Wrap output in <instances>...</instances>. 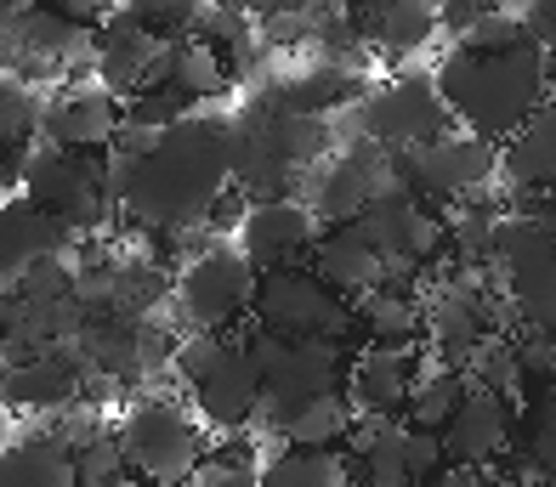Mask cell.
<instances>
[{
    "instance_id": "cell-1",
    "label": "cell",
    "mask_w": 556,
    "mask_h": 487,
    "mask_svg": "<svg viewBox=\"0 0 556 487\" xmlns=\"http://www.w3.org/2000/svg\"><path fill=\"white\" fill-rule=\"evenodd\" d=\"M233 188V119L227 114H182L154 137L148 159L125 193V216L148 233H193L211 204Z\"/></svg>"
},
{
    "instance_id": "cell-2",
    "label": "cell",
    "mask_w": 556,
    "mask_h": 487,
    "mask_svg": "<svg viewBox=\"0 0 556 487\" xmlns=\"http://www.w3.org/2000/svg\"><path fill=\"white\" fill-rule=\"evenodd\" d=\"M432 74H438L454 119L471 125V131H483V137H494V142L511 137L551 91V68H545V46L540 40L511 46V51L454 46Z\"/></svg>"
},
{
    "instance_id": "cell-3",
    "label": "cell",
    "mask_w": 556,
    "mask_h": 487,
    "mask_svg": "<svg viewBox=\"0 0 556 487\" xmlns=\"http://www.w3.org/2000/svg\"><path fill=\"white\" fill-rule=\"evenodd\" d=\"M324 153H330L324 114L285 108L267 91L233 119V182L250 198H290L307 170L324 165Z\"/></svg>"
},
{
    "instance_id": "cell-4",
    "label": "cell",
    "mask_w": 556,
    "mask_h": 487,
    "mask_svg": "<svg viewBox=\"0 0 556 487\" xmlns=\"http://www.w3.org/2000/svg\"><path fill=\"white\" fill-rule=\"evenodd\" d=\"M239 341L250 351V363L262 374V431L285 425L301 402H313L324 392H346V346L341 341H290V335H273L256 318H244Z\"/></svg>"
},
{
    "instance_id": "cell-5",
    "label": "cell",
    "mask_w": 556,
    "mask_h": 487,
    "mask_svg": "<svg viewBox=\"0 0 556 487\" xmlns=\"http://www.w3.org/2000/svg\"><path fill=\"white\" fill-rule=\"evenodd\" d=\"M170 363L188 380V397L199 408V420H211L216 431H244V425L262 420V374L250 363L239 335L193 329V341L176 346Z\"/></svg>"
},
{
    "instance_id": "cell-6",
    "label": "cell",
    "mask_w": 556,
    "mask_h": 487,
    "mask_svg": "<svg viewBox=\"0 0 556 487\" xmlns=\"http://www.w3.org/2000/svg\"><path fill=\"white\" fill-rule=\"evenodd\" d=\"M489 267L500 272L505 312L528 335H556V233L551 227H540L528 210H505Z\"/></svg>"
},
{
    "instance_id": "cell-7",
    "label": "cell",
    "mask_w": 556,
    "mask_h": 487,
    "mask_svg": "<svg viewBox=\"0 0 556 487\" xmlns=\"http://www.w3.org/2000/svg\"><path fill=\"white\" fill-rule=\"evenodd\" d=\"M250 318H256L262 329H273V335H290V341H341V346H352L358 300L330 290L313 267H278V272H262L256 312Z\"/></svg>"
},
{
    "instance_id": "cell-8",
    "label": "cell",
    "mask_w": 556,
    "mask_h": 487,
    "mask_svg": "<svg viewBox=\"0 0 556 487\" xmlns=\"http://www.w3.org/2000/svg\"><path fill=\"white\" fill-rule=\"evenodd\" d=\"M256 290H262L256 261L244 249L211 244V249H193V261L176 278V312H182L188 329L227 335L256 312Z\"/></svg>"
},
{
    "instance_id": "cell-9",
    "label": "cell",
    "mask_w": 556,
    "mask_h": 487,
    "mask_svg": "<svg viewBox=\"0 0 556 487\" xmlns=\"http://www.w3.org/2000/svg\"><path fill=\"white\" fill-rule=\"evenodd\" d=\"M500 170H505L500 142L483 137V131H471V125H448L443 137L397 153V176H403V182H409L420 198H443V204L477 198Z\"/></svg>"
},
{
    "instance_id": "cell-10",
    "label": "cell",
    "mask_w": 556,
    "mask_h": 487,
    "mask_svg": "<svg viewBox=\"0 0 556 487\" xmlns=\"http://www.w3.org/2000/svg\"><path fill=\"white\" fill-rule=\"evenodd\" d=\"M35 204H46L58 221H68L74 233H97L109 221V182H103V159L97 153H74L58 142H35L29 165H23V188Z\"/></svg>"
},
{
    "instance_id": "cell-11",
    "label": "cell",
    "mask_w": 556,
    "mask_h": 487,
    "mask_svg": "<svg viewBox=\"0 0 556 487\" xmlns=\"http://www.w3.org/2000/svg\"><path fill=\"white\" fill-rule=\"evenodd\" d=\"M119 437H125V453H131V471L154 487L193 482L199 465H205V453H211L199 443V425L165 397H142V402L125 408Z\"/></svg>"
},
{
    "instance_id": "cell-12",
    "label": "cell",
    "mask_w": 556,
    "mask_h": 487,
    "mask_svg": "<svg viewBox=\"0 0 556 487\" xmlns=\"http://www.w3.org/2000/svg\"><path fill=\"white\" fill-rule=\"evenodd\" d=\"M448 119H454V108L438 86V74H397V80L358 97V137L381 142L392 153H409L420 142L443 137Z\"/></svg>"
},
{
    "instance_id": "cell-13",
    "label": "cell",
    "mask_w": 556,
    "mask_h": 487,
    "mask_svg": "<svg viewBox=\"0 0 556 487\" xmlns=\"http://www.w3.org/2000/svg\"><path fill=\"white\" fill-rule=\"evenodd\" d=\"M392 182H403L397 176V153L381 148V142H346L330 165L318 170V188H313V210L324 216V227L336 221H358L375 198H381Z\"/></svg>"
},
{
    "instance_id": "cell-14",
    "label": "cell",
    "mask_w": 556,
    "mask_h": 487,
    "mask_svg": "<svg viewBox=\"0 0 556 487\" xmlns=\"http://www.w3.org/2000/svg\"><path fill=\"white\" fill-rule=\"evenodd\" d=\"M318 210L290 198H256L250 216L239 227V244L244 255L256 261V272H278V267H307L313 261V244H318Z\"/></svg>"
},
{
    "instance_id": "cell-15",
    "label": "cell",
    "mask_w": 556,
    "mask_h": 487,
    "mask_svg": "<svg viewBox=\"0 0 556 487\" xmlns=\"http://www.w3.org/2000/svg\"><path fill=\"white\" fill-rule=\"evenodd\" d=\"M517 420H522V402L511 392H494L477 380L460 402V414L443 425L448 459L454 465H494L505 448H517Z\"/></svg>"
},
{
    "instance_id": "cell-16",
    "label": "cell",
    "mask_w": 556,
    "mask_h": 487,
    "mask_svg": "<svg viewBox=\"0 0 556 487\" xmlns=\"http://www.w3.org/2000/svg\"><path fill=\"white\" fill-rule=\"evenodd\" d=\"M119 131H125L119 91H109L103 80H91V86H63L52 102H46V142H58V148L103 153V148H114Z\"/></svg>"
},
{
    "instance_id": "cell-17",
    "label": "cell",
    "mask_w": 556,
    "mask_h": 487,
    "mask_svg": "<svg viewBox=\"0 0 556 487\" xmlns=\"http://www.w3.org/2000/svg\"><path fill=\"white\" fill-rule=\"evenodd\" d=\"M160 35L148 29V23H137L125 7H114L103 23H97V46H91V68L97 80H103L109 91L119 97H137L148 86V74H154V57H160Z\"/></svg>"
},
{
    "instance_id": "cell-18",
    "label": "cell",
    "mask_w": 556,
    "mask_h": 487,
    "mask_svg": "<svg viewBox=\"0 0 556 487\" xmlns=\"http://www.w3.org/2000/svg\"><path fill=\"white\" fill-rule=\"evenodd\" d=\"M420 386V341L409 346H364L346 369V392L358 414H397Z\"/></svg>"
},
{
    "instance_id": "cell-19",
    "label": "cell",
    "mask_w": 556,
    "mask_h": 487,
    "mask_svg": "<svg viewBox=\"0 0 556 487\" xmlns=\"http://www.w3.org/2000/svg\"><path fill=\"white\" fill-rule=\"evenodd\" d=\"M80 239L68 221H58L46 204H35L29 193L7 198V216H0V267H7V284L23 278L35 261H52V255H68V244Z\"/></svg>"
},
{
    "instance_id": "cell-20",
    "label": "cell",
    "mask_w": 556,
    "mask_h": 487,
    "mask_svg": "<svg viewBox=\"0 0 556 487\" xmlns=\"http://www.w3.org/2000/svg\"><path fill=\"white\" fill-rule=\"evenodd\" d=\"M307 267H313L330 290H341L346 300H358V295H369L375 284H381L387 255L364 239L358 221H336V227H324V233H318Z\"/></svg>"
},
{
    "instance_id": "cell-21",
    "label": "cell",
    "mask_w": 556,
    "mask_h": 487,
    "mask_svg": "<svg viewBox=\"0 0 556 487\" xmlns=\"http://www.w3.org/2000/svg\"><path fill=\"white\" fill-rule=\"evenodd\" d=\"M358 23L369 46L397 63L432 46V35L443 29V7L438 0H375V7H358Z\"/></svg>"
},
{
    "instance_id": "cell-22",
    "label": "cell",
    "mask_w": 556,
    "mask_h": 487,
    "mask_svg": "<svg viewBox=\"0 0 556 487\" xmlns=\"http://www.w3.org/2000/svg\"><path fill=\"white\" fill-rule=\"evenodd\" d=\"M148 86H165V91H176L182 102H211V97H222L227 86H233V68H227L199 35H182V40H165L160 46Z\"/></svg>"
},
{
    "instance_id": "cell-23",
    "label": "cell",
    "mask_w": 556,
    "mask_h": 487,
    "mask_svg": "<svg viewBox=\"0 0 556 487\" xmlns=\"http://www.w3.org/2000/svg\"><path fill=\"white\" fill-rule=\"evenodd\" d=\"M505 159V182L522 193H545L556 188V97H545L511 137L500 142Z\"/></svg>"
},
{
    "instance_id": "cell-24",
    "label": "cell",
    "mask_w": 556,
    "mask_h": 487,
    "mask_svg": "<svg viewBox=\"0 0 556 487\" xmlns=\"http://www.w3.org/2000/svg\"><path fill=\"white\" fill-rule=\"evenodd\" d=\"M267 97H278L285 108H301V114H330V108H358L364 86H358V68L318 57L307 68L285 74V80H273Z\"/></svg>"
},
{
    "instance_id": "cell-25",
    "label": "cell",
    "mask_w": 556,
    "mask_h": 487,
    "mask_svg": "<svg viewBox=\"0 0 556 487\" xmlns=\"http://www.w3.org/2000/svg\"><path fill=\"white\" fill-rule=\"evenodd\" d=\"M0 487H80V465H74V448L58 431H35V437H17L7 448V471Z\"/></svg>"
},
{
    "instance_id": "cell-26",
    "label": "cell",
    "mask_w": 556,
    "mask_h": 487,
    "mask_svg": "<svg viewBox=\"0 0 556 487\" xmlns=\"http://www.w3.org/2000/svg\"><path fill=\"white\" fill-rule=\"evenodd\" d=\"M262 487H352V453L346 448L285 443L262 465Z\"/></svg>"
},
{
    "instance_id": "cell-27",
    "label": "cell",
    "mask_w": 556,
    "mask_h": 487,
    "mask_svg": "<svg viewBox=\"0 0 556 487\" xmlns=\"http://www.w3.org/2000/svg\"><path fill=\"white\" fill-rule=\"evenodd\" d=\"M358 335L369 346H409L426 335V306L415 290H369L358 295Z\"/></svg>"
},
{
    "instance_id": "cell-28",
    "label": "cell",
    "mask_w": 556,
    "mask_h": 487,
    "mask_svg": "<svg viewBox=\"0 0 556 487\" xmlns=\"http://www.w3.org/2000/svg\"><path fill=\"white\" fill-rule=\"evenodd\" d=\"M352 425H358V402H352V392H324L313 402H301L295 414L278 425V437L307 443V448H341L352 437Z\"/></svg>"
},
{
    "instance_id": "cell-29",
    "label": "cell",
    "mask_w": 556,
    "mask_h": 487,
    "mask_svg": "<svg viewBox=\"0 0 556 487\" xmlns=\"http://www.w3.org/2000/svg\"><path fill=\"white\" fill-rule=\"evenodd\" d=\"M256 23H262V17H250L244 7H233V0H222V7L211 0L205 23H199V40H205V46H211L216 57H222L227 68H233V74H244V68H250V57H256V46L267 40V35L256 29Z\"/></svg>"
},
{
    "instance_id": "cell-30",
    "label": "cell",
    "mask_w": 556,
    "mask_h": 487,
    "mask_svg": "<svg viewBox=\"0 0 556 487\" xmlns=\"http://www.w3.org/2000/svg\"><path fill=\"white\" fill-rule=\"evenodd\" d=\"M505 210L489 198H466L448 210V249L460 255V267H489L494 261V239H500Z\"/></svg>"
},
{
    "instance_id": "cell-31",
    "label": "cell",
    "mask_w": 556,
    "mask_h": 487,
    "mask_svg": "<svg viewBox=\"0 0 556 487\" xmlns=\"http://www.w3.org/2000/svg\"><path fill=\"white\" fill-rule=\"evenodd\" d=\"M35 137H46V102H40L35 80L7 68V86H0V148L29 153Z\"/></svg>"
},
{
    "instance_id": "cell-32",
    "label": "cell",
    "mask_w": 556,
    "mask_h": 487,
    "mask_svg": "<svg viewBox=\"0 0 556 487\" xmlns=\"http://www.w3.org/2000/svg\"><path fill=\"white\" fill-rule=\"evenodd\" d=\"M466 392H471V374L454 369V363H443V369H432V374H420V386H415V397H409V408H403V414H409V425L443 431L454 414H460Z\"/></svg>"
},
{
    "instance_id": "cell-33",
    "label": "cell",
    "mask_w": 556,
    "mask_h": 487,
    "mask_svg": "<svg viewBox=\"0 0 556 487\" xmlns=\"http://www.w3.org/2000/svg\"><path fill=\"white\" fill-rule=\"evenodd\" d=\"M517 448H522V465L540 471L556 487V386H545V392H534V397L522 402Z\"/></svg>"
},
{
    "instance_id": "cell-34",
    "label": "cell",
    "mask_w": 556,
    "mask_h": 487,
    "mask_svg": "<svg viewBox=\"0 0 556 487\" xmlns=\"http://www.w3.org/2000/svg\"><path fill=\"white\" fill-rule=\"evenodd\" d=\"M74 465H80V487H125V476H131V453H125L119 431H97L91 443L74 448Z\"/></svg>"
},
{
    "instance_id": "cell-35",
    "label": "cell",
    "mask_w": 556,
    "mask_h": 487,
    "mask_svg": "<svg viewBox=\"0 0 556 487\" xmlns=\"http://www.w3.org/2000/svg\"><path fill=\"white\" fill-rule=\"evenodd\" d=\"M119 7L131 12L137 23H148L160 40H182V35H199L211 0H119Z\"/></svg>"
},
{
    "instance_id": "cell-36",
    "label": "cell",
    "mask_w": 556,
    "mask_h": 487,
    "mask_svg": "<svg viewBox=\"0 0 556 487\" xmlns=\"http://www.w3.org/2000/svg\"><path fill=\"white\" fill-rule=\"evenodd\" d=\"M443 465H448V443H443V431L409 425V437H403V471H409V482L420 487L426 476H438Z\"/></svg>"
},
{
    "instance_id": "cell-37",
    "label": "cell",
    "mask_w": 556,
    "mask_h": 487,
    "mask_svg": "<svg viewBox=\"0 0 556 487\" xmlns=\"http://www.w3.org/2000/svg\"><path fill=\"white\" fill-rule=\"evenodd\" d=\"M517 357H522V386L528 397L556 386V335H522L517 341Z\"/></svg>"
},
{
    "instance_id": "cell-38",
    "label": "cell",
    "mask_w": 556,
    "mask_h": 487,
    "mask_svg": "<svg viewBox=\"0 0 556 487\" xmlns=\"http://www.w3.org/2000/svg\"><path fill=\"white\" fill-rule=\"evenodd\" d=\"M522 17L540 46H556V0H522Z\"/></svg>"
},
{
    "instance_id": "cell-39",
    "label": "cell",
    "mask_w": 556,
    "mask_h": 487,
    "mask_svg": "<svg viewBox=\"0 0 556 487\" xmlns=\"http://www.w3.org/2000/svg\"><path fill=\"white\" fill-rule=\"evenodd\" d=\"M420 487H489V471L483 465H454V459H448V465L438 476H426Z\"/></svg>"
},
{
    "instance_id": "cell-40",
    "label": "cell",
    "mask_w": 556,
    "mask_h": 487,
    "mask_svg": "<svg viewBox=\"0 0 556 487\" xmlns=\"http://www.w3.org/2000/svg\"><path fill=\"white\" fill-rule=\"evenodd\" d=\"M517 198H522L517 210H528L540 227H551V233H556V188H545V193H522V188H517Z\"/></svg>"
},
{
    "instance_id": "cell-41",
    "label": "cell",
    "mask_w": 556,
    "mask_h": 487,
    "mask_svg": "<svg viewBox=\"0 0 556 487\" xmlns=\"http://www.w3.org/2000/svg\"><path fill=\"white\" fill-rule=\"evenodd\" d=\"M52 7H63V12H74V17H86V23H103L119 0H52Z\"/></svg>"
},
{
    "instance_id": "cell-42",
    "label": "cell",
    "mask_w": 556,
    "mask_h": 487,
    "mask_svg": "<svg viewBox=\"0 0 556 487\" xmlns=\"http://www.w3.org/2000/svg\"><path fill=\"white\" fill-rule=\"evenodd\" d=\"M233 7H244L250 17H273V12H278V0H233Z\"/></svg>"
},
{
    "instance_id": "cell-43",
    "label": "cell",
    "mask_w": 556,
    "mask_h": 487,
    "mask_svg": "<svg viewBox=\"0 0 556 487\" xmlns=\"http://www.w3.org/2000/svg\"><path fill=\"white\" fill-rule=\"evenodd\" d=\"M545 68H551V86H556V46H545Z\"/></svg>"
},
{
    "instance_id": "cell-44",
    "label": "cell",
    "mask_w": 556,
    "mask_h": 487,
    "mask_svg": "<svg viewBox=\"0 0 556 487\" xmlns=\"http://www.w3.org/2000/svg\"><path fill=\"white\" fill-rule=\"evenodd\" d=\"M346 7H375V0H346Z\"/></svg>"
},
{
    "instance_id": "cell-45",
    "label": "cell",
    "mask_w": 556,
    "mask_h": 487,
    "mask_svg": "<svg viewBox=\"0 0 556 487\" xmlns=\"http://www.w3.org/2000/svg\"><path fill=\"white\" fill-rule=\"evenodd\" d=\"M182 487H211V482H199V476H193V482H182Z\"/></svg>"
},
{
    "instance_id": "cell-46",
    "label": "cell",
    "mask_w": 556,
    "mask_h": 487,
    "mask_svg": "<svg viewBox=\"0 0 556 487\" xmlns=\"http://www.w3.org/2000/svg\"><path fill=\"white\" fill-rule=\"evenodd\" d=\"M137 487H154V482H137Z\"/></svg>"
}]
</instances>
